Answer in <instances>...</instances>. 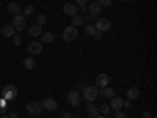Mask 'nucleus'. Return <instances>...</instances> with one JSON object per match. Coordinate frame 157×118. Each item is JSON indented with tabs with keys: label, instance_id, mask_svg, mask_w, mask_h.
<instances>
[{
	"label": "nucleus",
	"instance_id": "obj_1",
	"mask_svg": "<svg viewBox=\"0 0 157 118\" xmlns=\"http://www.w3.org/2000/svg\"><path fill=\"white\" fill-rule=\"evenodd\" d=\"M2 98L5 101H14L17 98V88L16 85H13V84H8L2 88Z\"/></svg>",
	"mask_w": 157,
	"mask_h": 118
},
{
	"label": "nucleus",
	"instance_id": "obj_2",
	"mask_svg": "<svg viewBox=\"0 0 157 118\" xmlns=\"http://www.w3.org/2000/svg\"><path fill=\"white\" fill-rule=\"evenodd\" d=\"M98 96H99V88L96 85H88L83 88V98L88 102H93L94 99H98Z\"/></svg>",
	"mask_w": 157,
	"mask_h": 118
},
{
	"label": "nucleus",
	"instance_id": "obj_3",
	"mask_svg": "<svg viewBox=\"0 0 157 118\" xmlns=\"http://www.w3.org/2000/svg\"><path fill=\"white\" fill-rule=\"evenodd\" d=\"M25 110H27L30 115H35V116H38V115H41L43 113V104L41 102H38V101H33V102H29L27 104V107H25Z\"/></svg>",
	"mask_w": 157,
	"mask_h": 118
},
{
	"label": "nucleus",
	"instance_id": "obj_4",
	"mask_svg": "<svg viewBox=\"0 0 157 118\" xmlns=\"http://www.w3.org/2000/svg\"><path fill=\"white\" fill-rule=\"evenodd\" d=\"M77 35H78V32H77V27H74V25H69V27H66L63 30V39L68 41V43L74 41V39L77 38Z\"/></svg>",
	"mask_w": 157,
	"mask_h": 118
},
{
	"label": "nucleus",
	"instance_id": "obj_5",
	"mask_svg": "<svg viewBox=\"0 0 157 118\" xmlns=\"http://www.w3.org/2000/svg\"><path fill=\"white\" fill-rule=\"evenodd\" d=\"M94 27H96L98 32H107V30H110V27H112V22H110V19H107V18H99V19L94 22Z\"/></svg>",
	"mask_w": 157,
	"mask_h": 118
},
{
	"label": "nucleus",
	"instance_id": "obj_6",
	"mask_svg": "<svg viewBox=\"0 0 157 118\" xmlns=\"http://www.w3.org/2000/svg\"><path fill=\"white\" fill-rule=\"evenodd\" d=\"M11 25L14 27V30H16V32H22V30L25 29V18H24L22 14H17V16H14V18H13V22H11Z\"/></svg>",
	"mask_w": 157,
	"mask_h": 118
},
{
	"label": "nucleus",
	"instance_id": "obj_7",
	"mask_svg": "<svg viewBox=\"0 0 157 118\" xmlns=\"http://www.w3.org/2000/svg\"><path fill=\"white\" fill-rule=\"evenodd\" d=\"M41 104H43V109L44 110H49V112H54V110L58 109V102L54 98H46Z\"/></svg>",
	"mask_w": 157,
	"mask_h": 118
},
{
	"label": "nucleus",
	"instance_id": "obj_8",
	"mask_svg": "<svg viewBox=\"0 0 157 118\" xmlns=\"http://www.w3.org/2000/svg\"><path fill=\"white\" fill-rule=\"evenodd\" d=\"M68 102L71 104V106H74V107H77L78 104H80V101H82V98H80V95H78V91H69L68 93Z\"/></svg>",
	"mask_w": 157,
	"mask_h": 118
},
{
	"label": "nucleus",
	"instance_id": "obj_9",
	"mask_svg": "<svg viewBox=\"0 0 157 118\" xmlns=\"http://www.w3.org/2000/svg\"><path fill=\"white\" fill-rule=\"evenodd\" d=\"M63 11H64V14H66V16L74 18V16H77L78 8H77L75 3H64V5H63Z\"/></svg>",
	"mask_w": 157,
	"mask_h": 118
},
{
	"label": "nucleus",
	"instance_id": "obj_10",
	"mask_svg": "<svg viewBox=\"0 0 157 118\" xmlns=\"http://www.w3.org/2000/svg\"><path fill=\"white\" fill-rule=\"evenodd\" d=\"M29 52L32 55H39L43 52V43H39V41H32L29 44Z\"/></svg>",
	"mask_w": 157,
	"mask_h": 118
},
{
	"label": "nucleus",
	"instance_id": "obj_11",
	"mask_svg": "<svg viewBox=\"0 0 157 118\" xmlns=\"http://www.w3.org/2000/svg\"><path fill=\"white\" fill-rule=\"evenodd\" d=\"M109 82H110V79H109V76H107L105 73H102V74H99V76L96 77V85H98V88H105V87H109Z\"/></svg>",
	"mask_w": 157,
	"mask_h": 118
},
{
	"label": "nucleus",
	"instance_id": "obj_12",
	"mask_svg": "<svg viewBox=\"0 0 157 118\" xmlns=\"http://www.w3.org/2000/svg\"><path fill=\"white\" fill-rule=\"evenodd\" d=\"M0 33H2L5 38H13V36L16 35V30H14V27H13L11 24H6V25H3V27H2Z\"/></svg>",
	"mask_w": 157,
	"mask_h": 118
},
{
	"label": "nucleus",
	"instance_id": "obj_13",
	"mask_svg": "<svg viewBox=\"0 0 157 118\" xmlns=\"http://www.w3.org/2000/svg\"><path fill=\"white\" fill-rule=\"evenodd\" d=\"M101 11H102V6L101 5H98L96 2H93L90 6H88V14H91L93 18H96V16H99L101 14Z\"/></svg>",
	"mask_w": 157,
	"mask_h": 118
},
{
	"label": "nucleus",
	"instance_id": "obj_14",
	"mask_svg": "<svg viewBox=\"0 0 157 118\" xmlns=\"http://www.w3.org/2000/svg\"><path fill=\"white\" fill-rule=\"evenodd\" d=\"M110 109H112V110H121V109H123V98L113 96V98L110 99Z\"/></svg>",
	"mask_w": 157,
	"mask_h": 118
},
{
	"label": "nucleus",
	"instance_id": "obj_15",
	"mask_svg": "<svg viewBox=\"0 0 157 118\" xmlns=\"http://www.w3.org/2000/svg\"><path fill=\"white\" fill-rule=\"evenodd\" d=\"M8 13L10 14H13V16H17V14H21V11H22V8L16 3V2H10L8 3Z\"/></svg>",
	"mask_w": 157,
	"mask_h": 118
},
{
	"label": "nucleus",
	"instance_id": "obj_16",
	"mask_svg": "<svg viewBox=\"0 0 157 118\" xmlns=\"http://www.w3.org/2000/svg\"><path fill=\"white\" fill-rule=\"evenodd\" d=\"M126 96H127V99H129V101L138 99V98H140V90H138L137 87H132V88H129V90H127V93H126Z\"/></svg>",
	"mask_w": 157,
	"mask_h": 118
},
{
	"label": "nucleus",
	"instance_id": "obj_17",
	"mask_svg": "<svg viewBox=\"0 0 157 118\" xmlns=\"http://www.w3.org/2000/svg\"><path fill=\"white\" fill-rule=\"evenodd\" d=\"M41 33H43V27L41 25H38V24H33L32 27H29V35H32V36H41Z\"/></svg>",
	"mask_w": 157,
	"mask_h": 118
},
{
	"label": "nucleus",
	"instance_id": "obj_18",
	"mask_svg": "<svg viewBox=\"0 0 157 118\" xmlns=\"http://www.w3.org/2000/svg\"><path fill=\"white\" fill-rule=\"evenodd\" d=\"M41 38H43V43H46V44H50V43L55 41V35L52 33V32H44V33H41Z\"/></svg>",
	"mask_w": 157,
	"mask_h": 118
},
{
	"label": "nucleus",
	"instance_id": "obj_19",
	"mask_svg": "<svg viewBox=\"0 0 157 118\" xmlns=\"http://www.w3.org/2000/svg\"><path fill=\"white\" fill-rule=\"evenodd\" d=\"M99 95H101V96H105V98H113V96H115V90H113L112 87L101 88V90H99Z\"/></svg>",
	"mask_w": 157,
	"mask_h": 118
},
{
	"label": "nucleus",
	"instance_id": "obj_20",
	"mask_svg": "<svg viewBox=\"0 0 157 118\" xmlns=\"http://www.w3.org/2000/svg\"><path fill=\"white\" fill-rule=\"evenodd\" d=\"M24 68L25 69H35V66H36V60L35 58H32V57H29V58H25L24 60Z\"/></svg>",
	"mask_w": 157,
	"mask_h": 118
},
{
	"label": "nucleus",
	"instance_id": "obj_21",
	"mask_svg": "<svg viewBox=\"0 0 157 118\" xmlns=\"http://www.w3.org/2000/svg\"><path fill=\"white\" fill-rule=\"evenodd\" d=\"M86 112H88V116H93V118L99 115V110H98V107L94 106L93 102H90V104H88V107H86Z\"/></svg>",
	"mask_w": 157,
	"mask_h": 118
},
{
	"label": "nucleus",
	"instance_id": "obj_22",
	"mask_svg": "<svg viewBox=\"0 0 157 118\" xmlns=\"http://www.w3.org/2000/svg\"><path fill=\"white\" fill-rule=\"evenodd\" d=\"M33 13H35V6H32V5L25 6V8H22V16H24V18H27V16H32Z\"/></svg>",
	"mask_w": 157,
	"mask_h": 118
},
{
	"label": "nucleus",
	"instance_id": "obj_23",
	"mask_svg": "<svg viewBox=\"0 0 157 118\" xmlns=\"http://www.w3.org/2000/svg\"><path fill=\"white\" fill-rule=\"evenodd\" d=\"M47 22V18H46V14H43V13H39V14H36V24L38 25H41V27H43V25Z\"/></svg>",
	"mask_w": 157,
	"mask_h": 118
},
{
	"label": "nucleus",
	"instance_id": "obj_24",
	"mask_svg": "<svg viewBox=\"0 0 157 118\" xmlns=\"http://www.w3.org/2000/svg\"><path fill=\"white\" fill-rule=\"evenodd\" d=\"M85 32H86V35H90V36H94L98 30H96V27H94V24H90V25H86Z\"/></svg>",
	"mask_w": 157,
	"mask_h": 118
},
{
	"label": "nucleus",
	"instance_id": "obj_25",
	"mask_svg": "<svg viewBox=\"0 0 157 118\" xmlns=\"http://www.w3.org/2000/svg\"><path fill=\"white\" fill-rule=\"evenodd\" d=\"M85 21H83V18L82 16H74L72 18V25H74V27H78V25H82Z\"/></svg>",
	"mask_w": 157,
	"mask_h": 118
},
{
	"label": "nucleus",
	"instance_id": "obj_26",
	"mask_svg": "<svg viewBox=\"0 0 157 118\" xmlns=\"http://www.w3.org/2000/svg\"><path fill=\"white\" fill-rule=\"evenodd\" d=\"M6 102H8V101H5L3 98H0V115L5 113V110H6Z\"/></svg>",
	"mask_w": 157,
	"mask_h": 118
},
{
	"label": "nucleus",
	"instance_id": "obj_27",
	"mask_svg": "<svg viewBox=\"0 0 157 118\" xmlns=\"http://www.w3.org/2000/svg\"><path fill=\"white\" fill-rule=\"evenodd\" d=\"M13 44H14V46H21L22 44V36L21 35H14V36H13Z\"/></svg>",
	"mask_w": 157,
	"mask_h": 118
},
{
	"label": "nucleus",
	"instance_id": "obj_28",
	"mask_svg": "<svg viewBox=\"0 0 157 118\" xmlns=\"http://www.w3.org/2000/svg\"><path fill=\"white\" fill-rule=\"evenodd\" d=\"M113 0H96V3L101 5V6H110Z\"/></svg>",
	"mask_w": 157,
	"mask_h": 118
},
{
	"label": "nucleus",
	"instance_id": "obj_29",
	"mask_svg": "<svg viewBox=\"0 0 157 118\" xmlns=\"http://www.w3.org/2000/svg\"><path fill=\"white\" fill-rule=\"evenodd\" d=\"M99 110H101L104 115H107V113H110V106H109V104H102Z\"/></svg>",
	"mask_w": 157,
	"mask_h": 118
},
{
	"label": "nucleus",
	"instance_id": "obj_30",
	"mask_svg": "<svg viewBox=\"0 0 157 118\" xmlns=\"http://www.w3.org/2000/svg\"><path fill=\"white\" fill-rule=\"evenodd\" d=\"M113 116H115V118H127L123 110H115V115H113Z\"/></svg>",
	"mask_w": 157,
	"mask_h": 118
},
{
	"label": "nucleus",
	"instance_id": "obj_31",
	"mask_svg": "<svg viewBox=\"0 0 157 118\" xmlns=\"http://www.w3.org/2000/svg\"><path fill=\"white\" fill-rule=\"evenodd\" d=\"M74 2H75V5H80V6H86L88 0H74Z\"/></svg>",
	"mask_w": 157,
	"mask_h": 118
},
{
	"label": "nucleus",
	"instance_id": "obj_32",
	"mask_svg": "<svg viewBox=\"0 0 157 118\" xmlns=\"http://www.w3.org/2000/svg\"><path fill=\"white\" fill-rule=\"evenodd\" d=\"M61 118H74V115L71 113V112H66V113H63V116Z\"/></svg>",
	"mask_w": 157,
	"mask_h": 118
},
{
	"label": "nucleus",
	"instance_id": "obj_33",
	"mask_svg": "<svg viewBox=\"0 0 157 118\" xmlns=\"http://www.w3.org/2000/svg\"><path fill=\"white\" fill-rule=\"evenodd\" d=\"M8 116H10V118H17V112H14V110H11Z\"/></svg>",
	"mask_w": 157,
	"mask_h": 118
},
{
	"label": "nucleus",
	"instance_id": "obj_34",
	"mask_svg": "<svg viewBox=\"0 0 157 118\" xmlns=\"http://www.w3.org/2000/svg\"><path fill=\"white\" fill-rule=\"evenodd\" d=\"M85 19H86V21H90V22H93V19H94V18L91 16V14H86V16L83 18V21H85Z\"/></svg>",
	"mask_w": 157,
	"mask_h": 118
},
{
	"label": "nucleus",
	"instance_id": "obj_35",
	"mask_svg": "<svg viewBox=\"0 0 157 118\" xmlns=\"http://www.w3.org/2000/svg\"><path fill=\"white\" fill-rule=\"evenodd\" d=\"M123 107H130V101H123Z\"/></svg>",
	"mask_w": 157,
	"mask_h": 118
},
{
	"label": "nucleus",
	"instance_id": "obj_36",
	"mask_svg": "<svg viewBox=\"0 0 157 118\" xmlns=\"http://www.w3.org/2000/svg\"><path fill=\"white\" fill-rule=\"evenodd\" d=\"M93 38H96V39H101V38H102V32H96V35H94Z\"/></svg>",
	"mask_w": 157,
	"mask_h": 118
},
{
	"label": "nucleus",
	"instance_id": "obj_37",
	"mask_svg": "<svg viewBox=\"0 0 157 118\" xmlns=\"http://www.w3.org/2000/svg\"><path fill=\"white\" fill-rule=\"evenodd\" d=\"M143 118H152V115L149 112H143Z\"/></svg>",
	"mask_w": 157,
	"mask_h": 118
},
{
	"label": "nucleus",
	"instance_id": "obj_38",
	"mask_svg": "<svg viewBox=\"0 0 157 118\" xmlns=\"http://www.w3.org/2000/svg\"><path fill=\"white\" fill-rule=\"evenodd\" d=\"M83 88H85V85H83V84H80V85H78V90H80V91H83Z\"/></svg>",
	"mask_w": 157,
	"mask_h": 118
},
{
	"label": "nucleus",
	"instance_id": "obj_39",
	"mask_svg": "<svg viewBox=\"0 0 157 118\" xmlns=\"http://www.w3.org/2000/svg\"><path fill=\"white\" fill-rule=\"evenodd\" d=\"M94 118H105V115H98V116H94Z\"/></svg>",
	"mask_w": 157,
	"mask_h": 118
},
{
	"label": "nucleus",
	"instance_id": "obj_40",
	"mask_svg": "<svg viewBox=\"0 0 157 118\" xmlns=\"http://www.w3.org/2000/svg\"><path fill=\"white\" fill-rule=\"evenodd\" d=\"M0 118H10L8 115H0Z\"/></svg>",
	"mask_w": 157,
	"mask_h": 118
},
{
	"label": "nucleus",
	"instance_id": "obj_41",
	"mask_svg": "<svg viewBox=\"0 0 157 118\" xmlns=\"http://www.w3.org/2000/svg\"><path fill=\"white\" fill-rule=\"evenodd\" d=\"M121 2H127V0H121Z\"/></svg>",
	"mask_w": 157,
	"mask_h": 118
},
{
	"label": "nucleus",
	"instance_id": "obj_42",
	"mask_svg": "<svg viewBox=\"0 0 157 118\" xmlns=\"http://www.w3.org/2000/svg\"><path fill=\"white\" fill-rule=\"evenodd\" d=\"M86 118H93V116H86Z\"/></svg>",
	"mask_w": 157,
	"mask_h": 118
}]
</instances>
